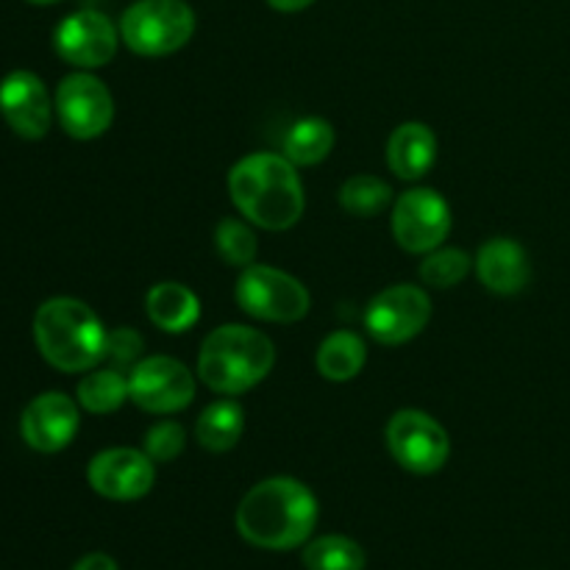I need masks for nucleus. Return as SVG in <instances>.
I'll return each instance as SVG.
<instances>
[{"instance_id": "f257e3e1", "label": "nucleus", "mask_w": 570, "mask_h": 570, "mask_svg": "<svg viewBox=\"0 0 570 570\" xmlns=\"http://www.w3.org/2000/svg\"><path fill=\"white\" fill-rule=\"evenodd\" d=\"M237 532L245 543L265 551H289L309 543L317 523V499L293 476L254 484L237 507Z\"/></svg>"}, {"instance_id": "f03ea898", "label": "nucleus", "mask_w": 570, "mask_h": 570, "mask_svg": "<svg viewBox=\"0 0 570 570\" xmlns=\"http://www.w3.org/2000/svg\"><path fill=\"white\" fill-rule=\"evenodd\" d=\"M228 195L243 217L265 232H287L304 217L298 167L278 154H250L228 173Z\"/></svg>"}, {"instance_id": "7ed1b4c3", "label": "nucleus", "mask_w": 570, "mask_h": 570, "mask_svg": "<svg viewBox=\"0 0 570 570\" xmlns=\"http://www.w3.org/2000/svg\"><path fill=\"white\" fill-rule=\"evenodd\" d=\"M106 340L109 332L100 317L78 298H48L33 315V343L61 373L95 371L106 360Z\"/></svg>"}, {"instance_id": "20e7f679", "label": "nucleus", "mask_w": 570, "mask_h": 570, "mask_svg": "<svg viewBox=\"0 0 570 570\" xmlns=\"http://www.w3.org/2000/svg\"><path fill=\"white\" fill-rule=\"evenodd\" d=\"M273 365L276 348L265 332L226 323L206 334L198 354V379L217 395H243L265 382Z\"/></svg>"}, {"instance_id": "39448f33", "label": "nucleus", "mask_w": 570, "mask_h": 570, "mask_svg": "<svg viewBox=\"0 0 570 570\" xmlns=\"http://www.w3.org/2000/svg\"><path fill=\"white\" fill-rule=\"evenodd\" d=\"M198 28L187 0H137L120 17V39L131 53L159 59L181 50Z\"/></svg>"}, {"instance_id": "423d86ee", "label": "nucleus", "mask_w": 570, "mask_h": 570, "mask_svg": "<svg viewBox=\"0 0 570 570\" xmlns=\"http://www.w3.org/2000/svg\"><path fill=\"white\" fill-rule=\"evenodd\" d=\"M239 309L265 323H298L309 315V289L289 273L271 265L243 267L234 287Z\"/></svg>"}, {"instance_id": "0eeeda50", "label": "nucleus", "mask_w": 570, "mask_h": 570, "mask_svg": "<svg viewBox=\"0 0 570 570\" xmlns=\"http://www.w3.org/2000/svg\"><path fill=\"white\" fill-rule=\"evenodd\" d=\"M53 109L59 126L72 139H98L115 120V98L109 87L89 70L61 78L56 87Z\"/></svg>"}, {"instance_id": "6e6552de", "label": "nucleus", "mask_w": 570, "mask_h": 570, "mask_svg": "<svg viewBox=\"0 0 570 570\" xmlns=\"http://www.w3.org/2000/svg\"><path fill=\"white\" fill-rule=\"evenodd\" d=\"M128 399L150 415H176L195 399V373L173 356H145L128 373Z\"/></svg>"}, {"instance_id": "1a4fd4ad", "label": "nucleus", "mask_w": 570, "mask_h": 570, "mask_svg": "<svg viewBox=\"0 0 570 570\" xmlns=\"http://www.w3.org/2000/svg\"><path fill=\"white\" fill-rule=\"evenodd\" d=\"M387 449L404 471L429 476L449 462V432L421 410H401L387 423Z\"/></svg>"}, {"instance_id": "9d476101", "label": "nucleus", "mask_w": 570, "mask_h": 570, "mask_svg": "<svg viewBox=\"0 0 570 570\" xmlns=\"http://www.w3.org/2000/svg\"><path fill=\"white\" fill-rule=\"evenodd\" d=\"M390 228L406 254H432L451 232L449 200L432 187L406 189L393 204Z\"/></svg>"}, {"instance_id": "9b49d317", "label": "nucleus", "mask_w": 570, "mask_h": 570, "mask_svg": "<svg viewBox=\"0 0 570 570\" xmlns=\"http://www.w3.org/2000/svg\"><path fill=\"white\" fill-rule=\"evenodd\" d=\"M432 317V298L415 284H393L367 304L365 328L376 343L404 345L415 340Z\"/></svg>"}, {"instance_id": "f8f14e48", "label": "nucleus", "mask_w": 570, "mask_h": 570, "mask_svg": "<svg viewBox=\"0 0 570 570\" xmlns=\"http://www.w3.org/2000/svg\"><path fill=\"white\" fill-rule=\"evenodd\" d=\"M117 45H120V28H115L104 11L95 9L72 11L53 31V48L59 59L78 70H98L109 65L117 53Z\"/></svg>"}, {"instance_id": "ddd939ff", "label": "nucleus", "mask_w": 570, "mask_h": 570, "mask_svg": "<svg viewBox=\"0 0 570 570\" xmlns=\"http://www.w3.org/2000/svg\"><path fill=\"white\" fill-rule=\"evenodd\" d=\"M87 482L109 501H137L154 490L156 468L145 451L106 449L89 462Z\"/></svg>"}, {"instance_id": "4468645a", "label": "nucleus", "mask_w": 570, "mask_h": 570, "mask_svg": "<svg viewBox=\"0 0 570 570\" xmlns=\"http://www.w3.org/2000/svg\"><path fill=\"white\" fill-rule=\"evenodd\" d=\"M53 100L42 78L31 70H14L0 81V115L22 139H42L53 122Z\"/></svg>"}, {"instance_id": "2eb2a0df", "label": "nucleus", "mask_w": 570, "mask_h": 570, "mask_svg": "<svg viewBox=\"0 0 570 570\" xmlns=\"http://www.w3.org/2000/svg\"><path fill=\"white\" fill-rule=\"evenodd\" d=\"M81 415L78 404L65 393H42L22 410L20 434L28 449L39 454H59L76 440Z\"/></svg>"}, {"instance_id": "dca6fc26", "label": "nucleus", "mask_w": 570, "mask_h": 570, "mask_svg": "<svg viewBox=\"0 0 570 570\" xmlns=\"http://www.w3.org/2000/svg\"><path fill=\"white\" fill-rule=\"evenodd\" d=\"M476 276L490 293H521L529 284V276H532L527 248L510 237L490 239V243H484L476 254Z\"/></svg>"}, {"instance_id": "f3484780", "label": "nucleus", "mask_w": 570, "mask_h": 570, "mask_svg": "<svg viewBox=\"0 0 570 570\" xmlns=\"http://www.w3.org/2000/svg\"><path fill=\"white\" fill-rule=\"evenodd\" d=\"M438 161V137L426 122H401L387 142V165L404 181H417Z\"/></svg>"}, {"instance_id": "a211bd4d", "label": "nucleus", "mask_w": 570, "mask_h": 570, "mask_svg": "<svg viewBox=\"0 0 570 570\" xmlns=\"http://www.w3.org/2000/svg\"><path fill=\"white\" fill-rule=\"evenodd\" d=\"M150 323L167 334H184L200 321V298L178 282H159L145 295Z\"/></svg>"}, {"instance_id": "6ab92c4d", "label": "nucleus", "mask_w": 570, "mask_h": 570, "mask_svg": "<svg viewBox=\"0 0 570 570\" xmlns=\"http://www.w3.org/2000/svg\"><path fill=\"white\" fill-rule=\"evenodd\" d=\"M245 432V412L234 399H220L200 412L195 423V440L212 454L232 451Z\"/></svg>"}, {"instance_id": "aec40b11", "label": "nucleus", "mask_w": 570, "mask_h": 570, "mask_svg": "<svg viewBox=\"0 0 570 570\" xmlns=\"http://www.w3.org/2000/svg\"><path fill=\"white\" fill-rule=\"evenodd\" d=\"M317 373L328 382H351L367 362V345L354 332H334L317 348Z\"/></svg>"}, {"instance_id": "412c9836", "label": "nucleus", "mask_w": 570, "mask_h": 570, "mask_svg": "<svg viewBox=\"0 0 570 570\" xmlns=\"http://www.w3.org/2000/svg\"><path fill=\"white\" fill-rule=\"evenodd\" d=\"M334 126L323 117H301L284 137V156L295 167L321 165L334 150Z\"/></svg>"}, {"instance_id": "4be33fe9", "label": "nucleus", "mask_w": 570, "mask_h": 570, "mask_svg": "<svg viewBox=\"0 0 570 570\" xmlns=\"http://www.w3.org/2000/svg\"><path fill=\"white\" fill-rule=\"evenodd\" d=\"M128 401V376L115 367H95L78 382V406L92 415H109Z\"/></svg>"}, {"instance_id": "5701e85b", "label": "nucleus", "mask_w": 570, "mask_h": 570, "mask_svg": "<svg viewBox=\"0 0 570 570\" xmlns=\"http://www.w3.org/2000/svg\"><path fill=\"white\" fill-rule=\"evenodd\" d=\"M306 570H365V551L360 543L343 534H326V538L309 540L304 546Z\"/></svg>"}, {"instance_id": "b1692460", "label": "nucleus", "mask_w": 570, "mask_h": 570, "mask_svg": "<svg viewBox=\"0 0 570 570\" xmlns=\"http://www.w3.org/2000/svg\"><path fill=\"white\" fill-rule=\"evenodd\" d=\"M393 204V187L379 176H351L340 187V206L351 217H376Z\"/></svg>"}, {"instance_id": "393cba45", "label": "nucleus", "mask_w": 570, "mask_h": 570, "mask_svg": "<svg viewBox=\"0 0 570 570\" xmlns=\"http://www.w3.org/2000/svg\"><path fill=\"white\" fill-rule=\"evenodd\" d=\"M215 245L217 254L234 267H248L256 262V254H259V243H256L254 228L245 220H237V217H226V220L217 223L215 228Z\"/></svg>"}, {"instance_id": "a878e982", "label": "nucleus", "mask_w": 570, "mask_h": 570, "mask_svg": "<svg viewBox=\"0 0 570 570\" xmlns=\"http://www.w3.org/2000/svg\"><path fill=\"white\" fill-rule=\"evenodd\" d=\"M471 271V256L460 248H443L426 254V259L421 262L417 273H421V282L426 287L434 289H451L462 282Z\"/></svg>"}, {"instance_id": "bb28decb", "label": "nucleus", "mask_w": 570, "mask_h": 570, "mask_svg": "<svg viewBox=\"0 0 570 570\" xmlns=\"http://www.w3.org/2000/svg\"><path fill=\"white\" fill-rule=\"evenodd\" d=\"M184 445H187V434H184L181 423L161 421L145 432L142 451L154 462H173L178 454H181Z\"/></svg>"}, {"instance_id": "cd10ccee", "label": "nucleus", "mask_w": 570, "mask_h": 570, "mask_svg": "<svg viewBox=\"0 0 570 570\" xmlns=\"http://www.w3.org/2000/svg\"><path fill=\"white\" fill-rule=\"evenodd\" d=\"M142 351H145L142 334L134 332V328L120 326V328H115V332H109L104 362H109V367H115V371L131 373V367L137 365L139 356H142Z\"/></svg>"}, {"instance_id": "c85d7f7f", "label": "nucleus", "mask_w": 570, "mask_h": 570, "mask_svg": "<svg viewBox=\"0 0 570 570\" xmlns=\"http://www.w3.org/2000/svg\"><path fill=\"white\" fill-rule=\"evenodd\" d=\"M72 570H117V562L111 560L109 554H100V551H95V554L81 557V560L72 566Z\"/></svg>"}, {"instance_id": "c756f323", "label": "nucleus", "mask_w": 570, "mask_h": 570, "mask_svg": "<svg viewBox=\"0 0 570 570\" xmlns=\"http://www.w3.org/2000/svg\"><path fill=\"white\" fill-rule=\"evenodd\" d=\"M315 3V0H267V6L276 11H284V14H293V11H304L309 9V6Z\"/></svg>"}, {"instance_id": "7c9ffc66", "label": "nucleus", "mask_w": 570, "mask_h": 570, "mask_svg": "<svg viewBox=\"0 0 570 570\" xmlns=\"http://www.w3.org/2000/svg\"><path fill=\"white\" fill-rule=\"evenodd\" d=\"M26 3H33V6H50V3H59V0H26Z\"/></svg>"}]
</instances>
